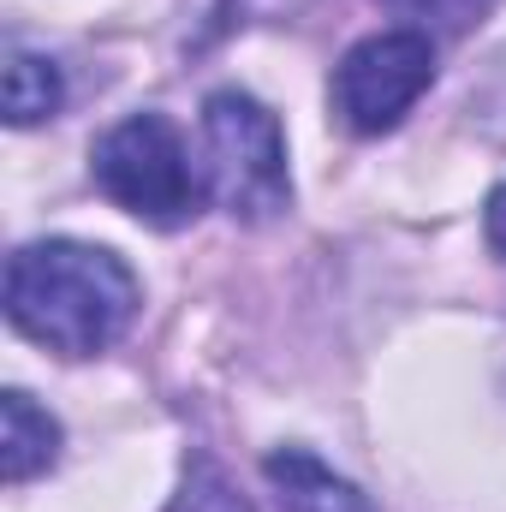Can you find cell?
<instances>
[{
  "label": "cell",
  "mask_w": 506,
  "mask_h": 512,
  "mask_svg": "<svg viewBox=\"0 0 506 512\" xmlns=\"http://www.w3.org/2000/svg\"><path fill=\"white\" fill-rule=\"evenodd\" d=\"M137 316V274L114 251L84 239H36L6 256V322L60 352L96 358Z\"/></svg>",
  "instance_id": "obj_1"
},
{
  "label": "cell",
  "mask_w": 506,
  "mask_h": 512,
  "mask_svg": "<svg viewBox=\"0 0 506 512\" xmlns=\"http://www.w3.org/2000/svg\"><path fill=\"white\" fill-rule=\"evenodd\" d=\"M203 185L245 227H262L292 209L280 120L245 90H215L203 102Z\"/></svg>",
  "instance_id": "obj_2"
},
{
  "label": "cell",
  "mask_w": 506,
  "mask_h": 512,
  "mask_svg": "<svg viewBox=\"0 0 506 512\" xmlns=\"http://www.w3.org/2000/svg\"><path fill=\"white\" fill-rule=\"evenodd\" d=\"M90 179L114 209L149 227H185L203 197L185 137L161 114H131L114 131H102V143L90 149Z\"/></svg>",
  "instance_id": "obj_3"
},
{
  "label": "cell",
  "mask_w": 506,
  "mask_h": 512,
  "mask_svg": "<svg viewBox=\"0 0 506 512\" xmlns=\"http://www.w3.org/2000/svg\"><path fill=\"white\" fill-rule=\"evenodd\" d=\"M435 84V36L429 30H376L364 42H352L328 78V102L334 120L358 137H381L393 131Z\"/></svg>",
  "instance_id": "obj_4"
},
{
  "label": "cell",
  "mask_w": 506,
  "mask_h": 512,
  "mask_svg": "<svg viewBox=\"0 0 506 512\" xmlns=\"http://www.w3.org/2000/svg\"><path fill=\"white\" fill-rule=\"evenodd\" d=\"M262 477L286 512H376L358 483H346L334 465H322L310 447H274L262 459Z\"/></svg>",
  "instance_id": "obj_5"
},
{
  "label": "cell",
  "mask_w": 506,
  "mask_h": 512,
  "mask_svg": "<svg viewBox=\"0 0 506 512\" xmlns=\"http://www.w3.org/2000/svg\"><path fill=\"white\" fill-rule=\"evenodd\" d=\"M54 459H60V423L30 393L6 387L0 393V477L6 483H30Z\"/></svg>",
  "instance_id": "obj_6"
},
{
  "label": "cell",
  "mask_w": 506,
  "mask_h": 512,
  "mask_svg": "<svg viewBox=\"0 0 506 512\" xmlns=\"http://www.w3.org/2000/svg\"><path fill=\"white\" fill-rule=\"evenodd\" d=\"M0 102H6V126H42V120H54L60 114V102H66V78H60V66L54 60H42V54H12L6 60V78H0Z\"/></svg>",
  "instance_id": "obj_7"
},
{
  "label": "cell",
  "mask_w": 506,
  "mask_h": 512,
  "mask_svg": "<svg viewBox=\"0 0 506 512\" xmlns=\"http://www.w3.org/2000/svg\"><path fill=\"white\" fill-rule=\"evenodd\" d=\"M167 512H251V501H245L215 465H197V471L185 477V489L173 495V507Z\"/></svg>",
  "instance_id": "obj_8"
},
{
  "label": "cell",
  "mask_w": 506,
  "mask_h": 512,
  "mask_svg": "<svg viewBox=\"0 0 506 512\" xmlns=\"http://www.w3.org/2000/svg\"><path fill=\"white\" fill-rule=\"evenodd\" d=\"M417 18H435L441 30H465V24H477V12L489 6V0H405Z\"/></svg>",
  "instance_id": "obj_9"
},
{
  "label": "cell",
  "mask_w": 506,
  "mask_h": 512,
  "mask_svg": "<svg viewBox=\"0 0 506 512\" xmlns=\"http://www.w3.org/2000/svg\"><path fill=\"white\" fill-rule=\"evenodd\" d=\"M483 233H489V245H495V256L506 262V185L489 197V209H483Z\"/></svg>",
  "instance_id": "obj_10"
}]
</instances>
